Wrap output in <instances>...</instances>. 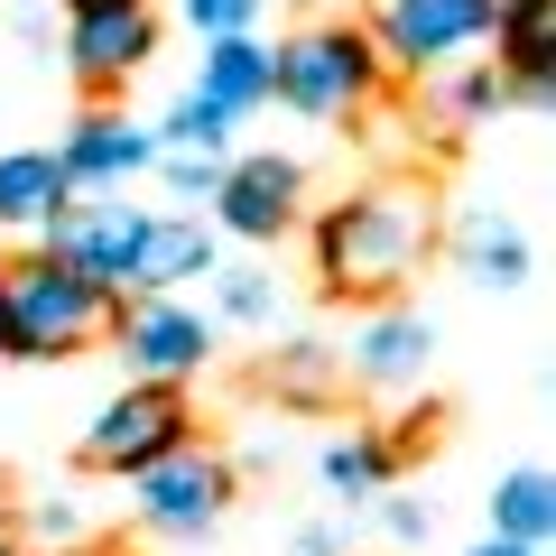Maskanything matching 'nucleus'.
<instances>
[{
  "label": "nucleus",
  "mask_w": 556,
  "mask_h": 556,
  "mask_svg": "<svg viewBox=\"0 0 556 556\" xmlns=\"http://www.w3.org/2000/svg\"><path fill=\"white\" fill-rule=\"evenodd\" d=\"M38 538L65 547V538H75V501H38Z\"/></svg>",
  "instance_id": "obj_27"
},
{
  "label": "nucleus",
  "mask_w": 556,
  "mask_h": 556,
  "mask_svg": "<svg viewBox=\"0 0 556 556\" xmlns=\"http://www.w3.org/2000/svg\"><path fill=\"white\" fill-rule=\"evenodd\" d=\"M556 529V482L538 473V464H519L510 482H492V538H510V547H547Z\"/></svg>",
  "instance_id": "obj_18"
},
{
  "label": "nucleus",
  "mask_w": 556,
  "mask_h": 556,
  "mask_svg": "<svg viewBox=\"0 0 556 556\" xmlns=\"http://www.w3.org/2000/svg\"><path fill=\"white\" fill-rule=\"evenodd\" d=\"M473 556H547V547H510V538H492V547H473Z\"/></svg>",
  "instance_id": "obj_29"
},
{
  "label": "nucleus",
  "mask_w": 556,
  "mask_h": 556,
  "mask_svg": "<svg viewBox=\"0 0 556 556\" xmlns=\"http://www.w3.org/2000/svg\"><path fill=\"white\" fill-rule=\"evenodd\" d=\"M501 20V0H390L380 10V65H408V75H427V65L464 56V47H482Z\"/></svg>",
  "instance_id": "obj_7"
},
{
  "label": "nucleus",
  "mask_w": 556,
  "mask_h": 556,
  "mask_svg": "<svg viewBox=\"0 0 556 556\" xmlns=\"http://www.w3.org/2000/svg\"><path fill=\"white\" fill-rule=\"evenodd\" d=\"M159 149H167V159H223V149H232V112H223V102H204V93H186L177 112H167Z\"/></svg>",
  "instance_id": "obj_21"
},
{
  "label": "nucleus",
  "mask_w": 556,
  "mask_h": 556,
  "mask_svg": "<svg viewBox=\"0 0 556 556\" xmlns=\"http://www.w3.org/2000/svg\"><path fill=\"white\" fill-rule=\"evenodd\" d=\"M214 278H223V288H214V306H223L232 325H269V316H278L269 269H214Z\"/></svg>",
  "instance_id": "obj_22"
},
{
  "label": "nucleus",
  "mask_w": 556,
  "mask_h": 556,
  "mask_svg": "<svg viewBox=\"0 0 556 556\" xmlns=\"http://www.w3.org/2000/svg\"><path fill=\"white\" fill-rule=\"evenodd\" d=\"M186 437H195V408H186L177 380H130V390L84 427V464H93V473H139V464L177 455Z\"/></svg>",
  "instance_id": "obj_4"
},
{
  "label": "nucleus",
  "mask_w": 556,
  "mask_h": 556,
  "mask_svg": "<svg viewBox=\"0 0 556 556\" xmlns=\"http://www.w3.org/2000/svg\"><path fill=\"white\" fill-rule=\"evenodd\" d=\"M437 251V214L417 186H371V195H343L316 214V288L325 298H362L390 306Z\"/></svg>",
  "instance_id": "obj_1"
},
{
  "label": "nucleus",
  "mask_w": 556,
  "mask_h": 556,
  "mask_svg": "<svg viewBox=\"0 0 556 556\" xmlns=\"http://www.w3.org/2000/svg\"><path fill=\"white\" fill-rule=\"evenodd\" d=\"M492 38H501V93L547 102V84H556V0H501Z\"/></svg>",
  "instance_id": "obj_14"
},
{
  "label": "nucleus",
  "mask_w": 556,
  "mask_h": 556,
  "mask_svg": "<svg viewBox=\"0 0 556 556\" xmlns=\"http://www.w3.org/2000/svg\"><path fill=\"white\" fill-rule=\"evenodd\" d=\"M149 167H159V177L177 186V195H214V177H223V159H167V149H159Z\"/></svg>",
  "instance_id": "obj_26"
},
{
  "label": "nucleus",
  "mask_w": 556,
  "mask_h": 556,
  "mask_svg": "<svg viewBox=\"0 0 556 556\" xmlns=\"http://www.w3.org/2000/svg\"><path fill=\"white\" fill-rule=\"evenodd\" d=\"M298 556H343V547H334V529H306V538H298Z\"/></svg>",
  "instance_id": "obj_28"
},
{
  "label": "nucleus",
  "mask_w": 556,
  "mask_h": 556,
  "mask_svg": "<svg viewBox=\"0 0 556 556\" xmlns=\"http://www.w3.org/2000/svg\"><path fill=\"white\" fill-rule=\"evenodd\" d=\"M455 260H464V278L473 288H529V232H519L510 214H464V232H455Z\"/></svg>",
  "instance_id": "obj_16"
},
{
  "label": "nucleus",
  "mask_w": 556,
  "mask_h": 556,
  "mask_svg": "<svg viewBox=\"0 0 556 556\" xmlns=\"http://www.w3.org/2000/svg\"><path fill=\"white\" fill-rule=\"evenodd\" d=\"M492 102H501V65H464V75L445 84V112H455V121H482Z\"/></svg>",
  "instance_id": "obj_24"
},
{
  "label": "nucleus",
  "mask_w": 556,
  "mask_h": 556,
  "mask_svg": "<svg viewBox=\"0 0 556 556\" xmlns=\"http://www.w3.org/2000/svg\"><path fill=\"white\" fill-rule=\"evenodd\" d=\"M130 492H139V519L159 538H204L223 519V501H232V464L223 455H204L195 437L177 445V455H159V464H139L130 473Z\"/></svg>",
  "instance_id": "obj_5"
},
{
  "label": "nucleus",
  "mask_w": 556,
  "mask_h": 556,
  "mask_svg": "<svg viewBox=\"0 0 556 556\" xmlns=\"http://www.w3.org/2000/svg\"><path fill=\"white\" fill-rule=\"evenodd\" d=\"M380 501V529L399 538V547H427V538H437V510H427V501H408V492H371Z\"/></svg>",
  "instance_id": "obj_23"
},
{
  "label": "nucleus",
  "mask_w": 556,
  "mask_h": 556,
  "mask_svg": "<svg viewBox=\"0 0 556 556\" xmlns=\"http://www.w3.org/2000/svg\"><path fill=\"white\" fill-rule=\"evenodd\" d=\"M325 482H334L343 501H371V492H390V482H399L390 437H380V427H362V437H334V445H325Z\"/></svg>",
  "instance_id": "obj_19"
},
{
  "label": "nucleus",
  "mask_w": 556,
  "mask_h": 556,
  "mask_svg": "<svg viewBox=\"0 0 556 556\" xmlns=\"http://www.w3.org/2000/svg\"><path fill=\"white\" fill-rule=\"evenodd\" d=\"M112 288L84 278L75 260L56 251H28L0 269V353L10 362H56V353H84L93 334H112Z\"/></svg>",
  "instance_id": "obj_2"
},
{
  "label": "nucleus",
  "mask_w": 556,
  "mask_h": 556,
  "mask_svg": "<svg viewBox=\"0 0 556 556\" xmlns=\"http://www.w3.org/2000/svg\"><path fill=\"white\" fill-rule=\"evenodd\" d=\"M65 10H84V0H65Z\"/></svg>",
  "instance_id": "obj_32"
},
{
  "label": "nucleus",
  "mask_w": 556,
  "mask_h": 556,
  "mask_svg": "<svg viewBox=\"0 0 556 556\" xmlns=\"http://www.w3.org/2000/svg\"><path fill=\"white\" fill-rule=\"evenodd\" d=\"M186 20H195V38H241V28H260V0H186Z\"/></svg>",
  "instance_id": "obj_25"
},
{
  "label": "nucleus",
  "mask_w": 556,
  "mask_h": 556,
  "mask_svg": "<svg viewBox=\"0 0 556 556\" xmlns=\"http://www.w3.org/2000/svg\"><path fill=\"white\" fill-rule=\"evenodd\" d=\"M38 232H47V251H56V260H75L84 278H102V288L121 298V288H130V251H139V232H149V214H130V204H75V195H65Z\"/></svg>",
  "instance_id": "obj_9"
},
{
  "label": "nucleus",
  "mask_w": 556,
  "mask_h": 556,
  "mask_svg": "<svg viewBox=\"0 0 556 556\" xmlns=\"http://www.w3.org/2000/svg\"><path fill=\"white\" fill-rule=\"evenodd\" d=\"M298 195H306L298 159H223V177H214V223H223L232 241H278L288 223H298Z\"/></svg>",
  "instance_id": "obj_10"
},
{
  "label": "nucleus",
  "mask_w": 556,
  "mask_h": 556,
  "mask_svg": "<svg viewBox=\"0 0 556 556\" xmlns=\"http://www.w3.org/2000/svg\"><path fill=\"white\" fill-rule=\"evenodd\" d=\"M56 159H65V177H75V195L84 186H130L139 167L159 159V130H139L130 112H84Z\"/></svg>",
  "instance_id": "obj_11"
},
{
  "label": "nucleus",
  "mask_w": 556,
  "mask_h": 556,
  "mask_svg": "<svg viewBox=\"0 0 556 556\" xmlns=\"http://www.w3.org/2000/svg\"><path fill=\"white\" fill-rule=\"evenodd\" d=\"M380 93V47L362 28H306L269 47V102H298L306 121H343Z\"/></svg>",
  "instance_id": "obj_3"
},
{
  "label": "nucleus",
  "mask_w": 556,
  "mask_h": 556,
  "mask_svg": "<svg viewBox=\"0 0 556 556\" xmlns=\"http://www.w3.org/2000/svg\"><path fill=\"white\" fill-rule=\"evenodd\" d=\"M204 102H223V112H260L269 102V47L241 28V38H204V84H195Z\"/></svg>",
  "instance_id": "obj_17"
},
{
  "label": "nucleus",
  "mask_w": 556,
  "mask_h": 556,
  "mask_svg": "<svg viewBox=\"0 0 556 556\" xmlns=\"http://www.w3.org/2000/svg\"><path fill=\"white\" fill-rule=\"evenodd\" d=\"M427 353H437V325L417 316V306H380V316L353 334V353H343V362H353L362 390H408V380L427 371Z\"/></svg>",
  "instance_id": "obj_13"
},
{
  "label": "nucleus",
  "mask_w": 556,
  "mask_h": 556,
  "mask_svg": "<svg viewBox=\"0 0 556 556\" xmlns=\"http://www.w3.org/2000/svg\"><path fill=\"white\" fill-rule=\"evenodd\" d=\"M56 556H102V547H56Z\"/></svg>",
  "instance_id": "obj_30"
},
{
  "label": "nucleus",
  "mask_w": 556,
  "mask_h": 556,
  "mask_svg": "<svg viewBox=\"0 0 556 556\" xmlns=\"http://www.w3.org/2000/svg\"><path fill=\"white\" fill-rule=\"evenodd\" d=\"M112 343L130 353L139 380H186L214 353V316H195V306H177V298H121L112 306Z\"/></svg>",
  "instance_id": "obj_8"
},
{
  "label": "nucleus",
  "mask_w": 556,
  "mask_h": 556,
  "mask_svg": "<svg viewBox=\"0 0 556 556\" xmlns=\"http://www.w3.org/2000/svg\"><path fill=\"white\" fill-rule=\"evenodd\" d=\"M0 556H10V529H0Z\"/></svg>",
  "instance_id": "obj_31"
},
{
  "label": "nucleus",
  "mask_w": 556,
  "mask_h": 556,
  "mask_svg": "<svg viewBox=\"0 0 556 556\" xmlns=\"http://www.w3.org/2000/svg\"><path fill=\"white\" fill-rule=\"evenodd\" d=\"M334 343H288V353L269 362V390L288 399V408H325V399H334Z\"/></svg>",
  "instance_id": "obj_20"
},
{
  "label": "nucleus",
  "mask_w": 556,
  "mask_h": 556,
  "mask_svg": "<svg viewBox=\"0 0 556 556\" xmlns=\"http://www.w3.org/2000/svg\"><path fill=\"white\" fill-rule=\"evenodd\" d=\"M149 56H159V10L149 0H84L75 28H65V65H75L84 93H121Z\"/></svg>",
  "instance_id": "obj_6"
},
{
  "label": "nucleus",
  "mask_w": 556,
  "mask_h": 556,
  "mask_svg": "<svg viewBox=\"0 0 556 556\" xmlns=\"http://www.w3.org/2000/svg\"><path fill=\"white\" fill-rule=\"evenodd\" d=\"M65 195H75V177H65L56 149H0V223L10 232H38Z\"/></svg>",
  "instance_id": "obj_15"
},
{
  "label": "nucleus",
  "mask_w": 556,
  "mask_h": 556,
  "mask_svg": "<svg viewBox=\"0 0 556 556\" xmlns=\"http://www.w3.org/2000/svg\"><path fill=\"white\" fill-rule=\"evenodd\" d=\"M186 278H214V232L186 214H149V232H139L130 251V288L121 298H177Z\"/></svg>",
  "instance_id": "obj_12"
}]
</instances>
